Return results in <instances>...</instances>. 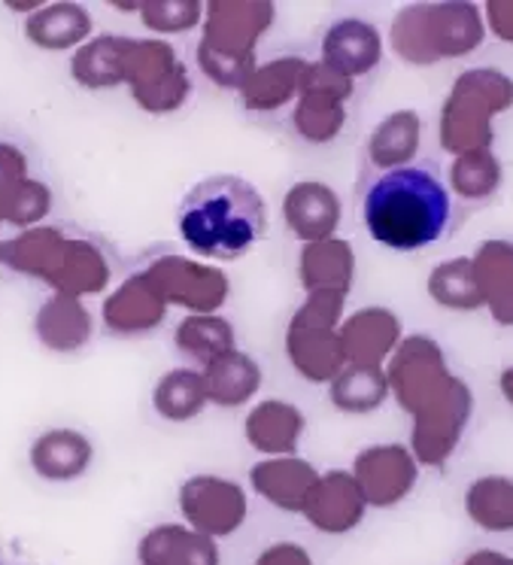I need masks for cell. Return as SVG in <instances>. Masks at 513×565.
I'll use <instances>...</instances> for the list:
<instances>
[{"label": "cell", "mask_w": 513, "mask_h": 565, "mask_svg": "<svg viewBox=\"0 0 513 565\" xmlns=\"http://www.w3.org/2000/svg\"><path fill=\"white\" fill-rule=\"evenodd\" d=\"M367 234L377 244L414 253L438 244L452 216L447 185L426 168H395L367 185L362 201Z\"/></svg>", "instance_id": "1"}, {"label": "cell", "mask_w": 513, "mask_h": 565, "mask_svg": "<svg viewBox=\"0 0 513 565\" xmlns=\"http://www.w3.org/2000/svg\"><path fill=\"white\" fill-rule=\"evenodd\" d=\"M177 225L183 241L207 258H241L265 234V201L234 173L207 177L183 198Z\"/></svg>", "instance_id": "2"}, {"label": "cell", "mask_w": 513, "mask_h": 565, "mask_svg": "<svg viewBox=\"0 0 513 565\" xmlns=\"http://www.w3.org/2000/svg\"><path fill=\"white\" fill-rule=\"evenodd\" d=\"M487 25L477 3L447 0V3H416L392 22V50L398 58L416 67L464 58L483 46Z\"/></svg>", "instance_id": "3"}, {"label": "cell", "mask_w": 513, "mask_h": 565, "mask_svg": "<svg viewBox=\"0 0 513 565\" xmlns=\"http://www.w3.org/2000/svg\"><path fill=\"white\" fill-rule=\"evenodd\" d=\"M513 107V79L499 67H468L440 107V147L456 156L492 149V122Z\"/></svg>", "instance_id": "4"}, {"label": "cell", "mask_w": 513, "mask_h": 565, "mask_svg": "<svg viewBox=\"0 0 513 565\" xmlns=\"http://www.w3.org/2000/svg\"><path fill=\"white\" fill-rule=\"evenodd\" d=\"M410 417H414V438H410L414 459L419 466L443 468L459 450L464 429L474 417V393L462 377L452 374Z\"/></svg>", "instance_id": "5"}, {"label": "cell", "mask_w": 513, "mask_h": 565, "mask_svg": "<svg viewBox=\"0 0 513 565\" xmlns=\"http://www.w3.org/2000/svg\"><path fill=\"white\" fill-rule=\"evenodd\" d=\"M343 296L334 292H313L301 313L295 317L289 332V353L295 369L307 374L313 383L338 377L346 365L341 334L334 332V322L341 320Z\"/></svg>", "instance_id": "6"}, {"label": "cell", "mask_w": 513, "mask_h": 565, "mask_svg": "<svg viewBox=\"0 0 513 565\" xmlns=\"http://www.w3.org/2000/svg\"><path fill=\"white\" fill-rule=\"evenodd\" d=\"M450 377L452 371L447 365L443 350L428 334H410L407 341L395 347L389 371H386L389 393H395L398 405L407 414H414L416 407L438 393L440 386L450 381Z\"/></svg>", "instance_id": "7"}, {"label": "cell", "mask_w": 513, "mask_h": 565, "mask_svg": "<svg viewBox=\"0 0 513 565\" xmlns=\"http://www.w3.org/2000/svg\"><path fill=\"white\" fill-rule=\"evenodd\" d=\"M353 478L367 504L389 508L410 495L419 480V462L404 444H377L355 459Z\"/></svg>", "instance_id": "8"}, {"label": "cell", "mask_w": 513, "mask_h": 565, "mask_svg": "<svg viewBox=\"0 0 513 565\" xmlns=\"http://www.w3.org/2000/svg\"><path fill=\"white\" fill-rule=\"evenodd\" d=\"M183 511L197 535H232L246 514L244 492L220 480H189L183 487Z\"/></svg>", "instance_id": "9"}, {"label": "cell", "mask_w": 513, "mask_h": 565, "mask_svg": "<svg viewBox=\"0 0 513 565\" xmlns=\"http://www.w3.org/2000/svg\"><path fill=\"white\" fill-rule=\"evenodd\" d=\"M477 286L489 317L499 322L501 329L513 326V241L507 237H489L477 246L474 256Z\"/></svg>", "instance_id": "10"}, {"label": "cell", "mask_w": 513, "mask_h": 565, "mask_svg": "<svg viewBox=\"0 0 513 565\" xmlns=\"http://www.w3.org/2000/svg\"><path fill=\"white\" fill-rule=\"evenodd\" d=\"M402 344V320L386 308H365L346 320L341 332V347L346 365H374L383 362Z\"/></svg>", "instance_id": "11"}, {"label": "cell", "mask_w": 513, "mask_h": 565, "mask_svg": "<svg viewBox=\"0 0 513 565\" xmlns=\"http://www.w3.org/2000/svg\"><path fill=\"white\" fill-rule=\"evenodd\" d=\"M365 495L359 490L353 475L331 471L325 478H319L317 487L310 490L304 514L322 532H350L353 526H359V520L365 514Z\"/></svg>", "instance_id": "12"}, {"label": "cell", "mask_w": 513, "mask_h": 565, "mask_svg": "<svg viewBox=\"0 0 513 565\" xmlns=\"http://www.w3.org/2000/svg\"><path fill=\"white\" fill-rule=\"evenodd\" d=\"M322 58L325 67L334 74L346 76H365L383 58V38L374 25H367L362 19H343L325 34V46H322Z\"/></svg>", "instance_id": "13"}, {"label": "cell", "mask_w": 513, "mask_h": 565, "mask_svg": "<svg viewBox=\"0 0 513 565\" xmlns=\"http://www.w3.org/2000/svg\"><path fill=\"white\" fill-rule=\"evenodd\" d=\"M286 220L304 241H329L341 222V201L322 183L295 185L286 198Z\"/></svg>", "instance_id": "14"}, {"label": "cell", "mask_w": 513, "mask_h": 565, "mask_svg": "<svg viewBox=\"0 0 513 565\" xmlns=\"http://www.w3.org/2000/svg\"><path fill=\"white\" fill-rule=\"evenodd\" d=\"M419 140H423V119L414 110H398L374 128L367 140V156L383 171L407 168L419 152Z\"/></svg>", "instance_id": "15"}, {"label": "cell", "mask_w": 513, "mask_h": 565, "mask_svg": "<svg viewBox=\"0 0 513 565\" xmlns=\"http://www.w3.org/2000/svg\"><path fill=\"white\" fill-rule=\"evenodd\" d=\"M464 511L480 529L513 532V478L483 475L464 490Z\"/></svg>", "instance_id": "16"}, {"label": "cell", "mask_w": 513, "mask_h": 565, "mask_svg": "<svg viewBox=\"0 0 513 565\" xmlns=\"http://www.w3.org/2000/svg\"><path fill=\"white\" fill-rule=\"evenodd\" d=\"M140 559L143 565H216V547L204 535L161 526L143 539Z\"/></svg>", "instance_id": "17"}, {"label": "cell", "mask_w": 513, "mask_h": 565, "mask_svg": "<svg viewBox=\"0 0 513 565\" xmlns=\"http://www.w3.org/2000/svg\"><path fill=\"white\" fill-rule=\"evenodd\" d=\"M353 246L346 241H319V244L307 246L304 253V280L310 289L317 292H334V296H346L350 282H353Z\"/></svg>", "instance_id": "18"}, {"label": "cell", "mask_w": 513, "mask_h": 565, "mask_svg": "<svg viewBox=\"0 0 513 565\" xmlns=\"http://www.w3.org/2000/svg\"><path fill=\"white\" fill-rule=\"evenodd\" d=\"M253 480H256V490L261 495H268L270 502L280 504L286 511H304V502L310 490L317 487L319 475L307 462H295V459H286V462H265L253 471Z\"/></svg>", "instance_id": "19"}, {"label": "cell", "mask_w": 513, "mask_h": 565, "mask_svg": "<svg viewBox=\"0 0 513 565\" xmlns=\"http://www.w3.org/2000/svg\"><path fill=\"white\" fill-rule=\"evenodd\" d=\"M428 296L443 310H459V313H474L483 308L480 286H477L474 265L471 256L447 258L438 268L428 274Z\"/></svg>", "instance_id": "20"}, {"label": "cell", "mask_w": 513, "mask_h": 565, "mask_svg": "<svg viewBox=\"0 0 513 565\" xmlns=\"http://www.w3.org/2000/svg\"><path fill=\"white\" fill-rule=\"evenodd\" d=\"M386 395H389L386 371L374 365H346L331 386V402L346 414L377 411L386 402Z\"/></svg>", "instance_id": "21"}, {"label": "cell", "mask_w": 513, "mask_h": 565, "mask_svg": "<svg viewBox=\"0 0 513 565\" xmlns=\"http://www.w3.org/2000/svg\"><path fill=\"white\" fill-rule=\"evenodd\" d=\"M504 183V168L492 149L464 152L450 164V189L464 201H487Z\"/></svg>", "instance_id": "22"}, {"label": "cell", "mask_w": 513, "mask_h": 565, "mask_svg": "<svg viewBox=\"0 0 513 565\" xmlns=\"http://www.w3.org/2000/svg\"><path fill=\"white\" fill-rule=\"evenodd\" d=\"M88 459H92V447L83 435L74 431H50L34 447V466L50 480L76 478L88 466Z\"/></svg>", "instance_id": "23"}, {"label": "cell", "mask_w": 513, "mask_h": 565, "mask_svg": "<svg viewBox=\"0 0 513 565\" xmlns=\"http://www.w3.org/2000/svg\"><path fill=\"white\" fill-rule=\"evenodd\" d=\"M207 390L220 405H241L258 390L256 362L241 353H222L216 362H210Z\"/></svg>", "instance_id": "24"}, {"label": "cell", "mask_w": 513, "mask_h": 565, "mask_svg": "<svg viewBox=\"0 0 513 565\" xmlns=\"http://www.w3.org/2000/svg\"><path fill=\"white\" fill-rule=\"evenodd\" d=\"M88 25L92 22H88L86 10L58 7V10H50V13L40 15L34 25H28V38H34V43H40V46L62 50V46H71L79 38H86Z\"/></svg>", "instance_id": "25"}, {"label": "cell", "mask_w": 513, "mask_h": 565, "mask_svg": "<svg viewBox=\"0 0 513 565\" xmlns=\"http://www.w3.org/2000/svg\"><path fill=\"white\" fill-rule=\"evenodd\" d=\"M159 411L171 419H185L197 414V407H204V381L192 371H173L159 386Z\"/></svg>", "instance_id": "26"}, {"label": "cell", "mask_w": 513, "mask_h": 565, "mask_svg": "<svg viewBox=\"0 0 513 565\" xmlns=\"http://www.w3.org/2000/svg\"><path fill=\"white\" fill-rule=\"evenodd\" d=\"M177 341L185 353H192L195 359H210V341H216V347H222V350L232 347V326L220 320H189L180 329Z\"/></svg>", "instance_id": "27"}, {"label": "cell", "mask_w": 513, "mask_h": 565, "mask_svg": "<svg viewBox=\"0 0 513 565\" xmlns=\"http://www.w3.org/2000/svg\"><path fill=\"white\" fill-rule=\"evenodd\" d=\"M480 13H483V25L489 34L513 46V0H489Z\"/></svg>", "instance_id": "28"}, {"label": "cell", "mask_w": 513, "mask_h": 565, "mask_svg": "<svg viewBox=\"0 0 513 565\" xmlns=\"http://www.w3.org/2000/svg\"><path fill=\"white\" fill-rule=\"evenodd\" d=\"M256 565H313L301 544H274L258 556Z\"/></svg>", "instance_id": "29"}, {"label": "cell", "mask_w": 513, "mask_h": 565, "mask_svg": "<svg viewBox=\"0 0 513 565\" xmlns=\"http://www.w3.org/2000/svg\"><path fill=\"white\" fill-rule=\"evenodd\" d=\"M499 390L501 395H504V402L513 407V365H507V369L499 374Z\"/></svg>", "instance_id": "30"}]
</instances>
